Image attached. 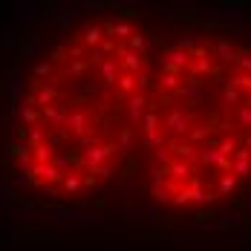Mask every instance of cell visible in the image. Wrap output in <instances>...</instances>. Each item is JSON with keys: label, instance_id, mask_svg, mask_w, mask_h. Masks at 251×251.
Returning <instances> with one entry per match:
<instances>
[{"label": "cell", "instance_id": "obj_1", "mask_svg": "<svg viewBox=\"0 0 251 251\" xmlns=\"http://www.w3.org/2000/svg\"><path fill=\"white\" fill-rule=\"evenodd\" d=\"M153 55L148 24L101 12L35 64L15 139L18 168L32 188L73 200L127 174L142 156Z\"/></svg>", "mask_w": 251, "mask_h": 251}, {"label": "cell", "instance_id": "obj_2", "mask_svg": "<svg viewBox=\"0 0 251 251\" xmlns=\"http://www.w3.org/2000/svg\"><path fill=\"white\" fill-rule=\"evenodd\" d=\"M148 191L205 211L251 185V41L223 26L185 29L153 55L142 130Z\"/></svg>", "mask_w": 251, "mask_h": 251}]
</instances>
